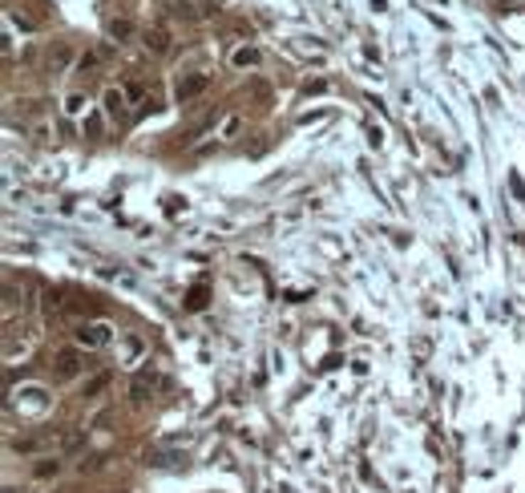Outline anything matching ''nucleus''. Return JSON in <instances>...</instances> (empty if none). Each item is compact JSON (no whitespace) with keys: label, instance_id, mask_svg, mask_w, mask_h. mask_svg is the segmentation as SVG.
I'll return each mask as SVG.
<instances>
[{"label":"nucleus","instance_id":"f257e3e1","mask_svg":"<svg viewBox=\"0 0 525 493\" xmlns=\"http://www.w3.org/2000/svg\"><path fill=\"white\" fill-rule=\"evenodd\" d=\"M146 356H150V344H146V336H138V332H117V364L138 368Z\"/></svg>","mask_w":525,"mask_h":493},{"label":"nucleus","instance_id":"f03ea898","mask_svg":"<svg viewBox=\"0 0 525 493\" xmlns=\"http://www.w3.org/2000/svg\"><path fill=\"white\" fill-rule=\"evenodd\" d=\"M110 336H113V328L110 324H81V328L73 332V340H77V348H85V352H93V348H105L110 344Z\"/></svg>","mask_w":525,"mask_h":493},{"label":"nucleus","instance_id":"7ed1b4c3","mask_svg":"<svg viewBox=\"0 0 525 493\" xmlns=\"http://www.w3.org/2000/svg\"><path fill=\"white\" fill-rule=\"evenodd\" d=\"M211 85V73H186V77H178V85H174V97L182 105L186 102H194V97H198L202 89Z\"/></svg>","mask_w":525,"mask_h":493},{"label":"nucleus","instance_id":"20e7f679","mask_svg":"<svg viewBox=\"0 0 525 493\" xmlns=\"http://www.w3.org/2000/svg\"><path fill=\"white\" fill-rule=\"evenodd\" d=\"M16 396H25V401H16V405H21V413H28V417H37V413L49 408V392L41 388V384H28V388L16 392Z\"/></svg>","mask_w":525,"mask_h":493},{"label":"nucleus","instance_id":"39448f33","mask_svg":"<svg viewBox=\"0 0 525 493\" xmlns=\"http://www.w3.org/2000/svg\"><path fill=\"white\" fill-rule=\"evenodd\" d=\"M81 368H89V360L77 352V348H61V352H57V376H61V380L77 376Z\"/></svg>","mask_w":525,"mask_h":493},{"label":"nucleus","instance_id":"423d86ee","mask_svg":"<svg viewBox=\"0 0 525 493\" xmlns=\"http://www.w3.org/2000/svg\"><path fill=\"white\" fill-rule=\"evenodd\" d=\"M162 380L154 376V372H142V376H134V384H129V396H134V405H146L150 401V392L158 388Z\"/></svg>","mask_w":525,"mask_h":493},{"label":"nucleus","instance_id":"0eeeda50","mask_svg":"<svg viewBox=\"0 0 525 493\" xmlns=\"http://www.w3.org/2000/svg\"><path fill=\"white\" fill-rule=\"evenodd\" d=\"M122 114H125V93H122V89H105V117L117 122Z\"/></svg>","mask_w":525,"mask_h":493},{"label":"nucleus","instance_id":"6e6552de","mask_svg":"<svg viewBox=\"0 0 525 493\" xmlns=\"http://www.w3.org/2000/svg\"><path fill=\"white\" fill-rule=\"evenodd\" d=\"M230 65H235V69H250V65H259V49H255V45L235 49V53H230Z\"/></svg>","mask_w":525,"mask_h":493},{"label":"nucleus","instance_id":"1a4fd4ad","mask_svg":"<svg viewBox=\"0 0 525 493\" xmlns=\"http://www.w3.org/2000/svg\"><path fill=\"white\" fill-rule=\"evenodd\" d=\"M146 45H150L154 53H166V49H170V37H166V28H150V33H146Z\"/></svg>","mask_w":525,"mask_h":493},{"label":"nucleus","instance_id":"9d476101","mask_svg":"<svg viewBox=\"0 0 525 493\" xmlns=\"http://www.w3.org/2000/svg\"><path fill=\"white\" fill-rule=\"evenodd\" d=\"M170 9H174V16H182V21H194V4H190V0H170Z\"/></svg>","mask_w":525,"mask_h":493},{"label":"nucleus","instance_id":"9b49d317","mask_svg":"<svg viewBox=\"0 0 525 493\" xmlns=\"http://www.w3.org/2000/svg\"><path fill=\"white\" fill-rule=\"evenodd\" d=\"M81 110H85V97H81V93H69V102H65V114L77 117Z\"/></svg>","mask_w":525,"mask_h":493},{"label":"nucleus","instance_id":"f8f14e48","mask_svg":"<svg viewBox=\"0 0 525 493\" xmlns=\"http://www.w3.org/2000/svg\"><path fill=\"white\" fill-rule=\"evenodd\" d=\"M57 469H61V461H57V457H45V461L37 465V477H53Z\"/></svg>","mask_w":525,"mask_h":493},{"label":"nucleus","instance_id":"ddd939ff","mask_svg":"<svg viewBox=\"0 0 525 493\" xmlns=\"http://www.w3.org/2000/svg\"><path fill=\"white\" fill-rule=\"evenodd\" d=\"M110 37L113 41H125V37H129V21H113V25H110Z\"/></svg>","mask_w":525,"mask_h":493},{"label":"nucleus","instance_id":"4468645a","mask_svg":"<svg viewBox=\"0 0 525 493\" xmlns=\"http://www.w3.org/2000/svg\"><path fill=\"white\" fill-rule=\"evenodd\" d=\"M69 61H73V49H65V45H61V49H57V57H53V69H65V65H69Z\"/></svg>","mask_w":525,"mask_h":493},{"label":"nucleus","instance_id":"2eb2a0df","mask_svg":"<svg viewBox=\"0 0 525 493\" xmlns=\"http://www.w3.org/2000/svg\"><path fill=\"white\" fill-rule=\"evenodd\" d=\"M105 384H110V376H93V380L85 384V396H93V392H101Z\"/></svg>","mask_w":525,"mask_h":493},{"label":"nucleus","instance_id":"dca6fc26","mask_svg":"<svg viewBox=\"0 0 525 493\" xmlns=\"http://www.w3.org/2000/svg\"><path fill=\"white\" fill-rule=\"evenodd\" d=\"M77 69H81V73H89V69H97V53H89V57H81V61H77Z\"/></svg>","mask_w":525,"mask_h":493},{"label":"nucleus","instance_id":"f3484780","mask_svg":"<svg viewBox=\"0 0 525 493\" xmlns=\"http://www.w3.org/2000/svg\"><path fill=\"white\" fill-rule=\"evenodd\" d=\"M202 304H206V291L198 287V291H194V295H190V307H202Z\"/></svg>","mask_w":525,"mask_h":493}]
</instances>
